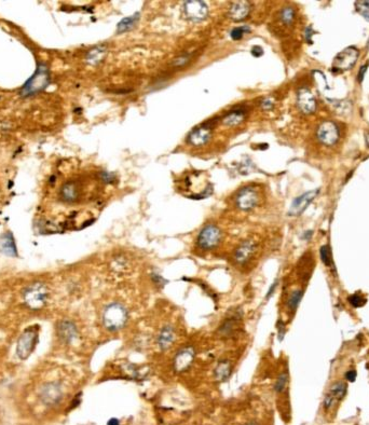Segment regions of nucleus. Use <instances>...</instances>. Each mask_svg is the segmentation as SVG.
Wrapping results in <instances>:
<instances>
[{
	"instance_id": "1",
	"label": "nucleus",
	"mask_w": 369,
	"mask_h": 425,
	"mask_svg": "<svg viewBox=\"0 0 369 425\" xmlns=\"http://www.w3.org/2000/svg\"><path fill=\"white\" fill-rule=\"evenodd\" d=\"M129 321V311L120 302H111L104 308L102 322L111 333H118L126 327Z\"/></svg>"
},
{
	"instance_id": "2",
	"label": "nucleus",
	"mask_w": 369,
	"mask_h": 425,
	"mask_svg": "<svg viewBox=\"0 0 369 425\" xmlns=\"http://www.w3.org/2000/svg\"><path fill=\"white\" fill-rule=\"evenodd\" d=\"M49 292L46 285L41 282H35L25 288L23 299L25 304L33 310H39L46 306Z\"/></svg>"
},
{
	"instance_id": "3",
	"label": "nucleus",
	"mask_w": 369,
	"mask_h": 425,
	"mask_svg": "<svg viewBox=\"0 0 369 425\" xmlns=\"http://www.w3.org/2000/svg\"><path fill=\"white\" fill-rule=\"evenodd\" d=\"M221 230L215 224H208L204 227L197 238V246L204 252L213 251L221 242Z\"/></svg>"
},
{
	"instance_id": "4",
	"label": "nucleus",
	"mask_w": 369,
	"mask_h": 425,
	"mask_svg": "<svg viewBox=\"0 0 369 425\" xmlns=\"http://www.w3.org/2000/svg\"><path fill=\"white\" fill-rule=\"evenodd\" d=\"M50 82V74L47 66L44 64H39L34 76L25 83L22 89L23 96H31L33 94L42 91Z\"/></svg>"
},
{
	"instance_id": "5",
	"label": "nucleus",
	"mask_w": 369,
	"mask_h": 425,
	"mask_svg": "<svg viewBox=\"0 0 369 425\" xmlns=\"http://www.w3.org/2000/svg\"><path fill=\"white\" fill-rule=\"evenodd\" d=\"M38 342V332L36 328L31 327L25 331L17 343V355L18 358L27 359L34 352Z\"/></svg>"
},
{
	"instance_id": "6",
	"label": "nucleus",
	"mask_w": 369,
	"mask_h": 425,
	"mask_svg": "<svg viewBox=\"0 0 369 425\" xmlns=\"http://www.w3.org/2000/svg\"><path fill=\"white\" fill-rule=\"evenodd\" d=\"M243 312L241 309H232L228 313L226 318L218 327V334L221 338H231L236 336L241 326Z\"/></svg>"
},
{
	"instance_id": "7",
	"label": "nucleus",
	"mask_w": 369,
	"mask_h": 425,
	"mask_svg": "<svg viewBox=\"0 0 369 425\" xmlns=\"http://www.w3.org/2000/svg\"><path fill=\"white\" fill-rule=\"evenodd\" d=\"M258 248L257 243L252 239L245 240L232 254V262L238 267H243L253 259Z\"/></svg>"
},
{
	"instance_id": "8",
	"label": "nucleus",
	"mask_w": 369,
	"mask_h": 425,
	"mask_svg": "<svg viewBox=\"0 0 369 425\" xmlns=\"http://www.w3.org/2000/svg\"><path fill=\"white\" fill-rule=\"evenodd\" d=\"M259 203V194L257 189L247 186L241 189L236 197L237 207L243 212H248L255 208Z\"/></svg>"
},
{
	"instance_id": "9",
	"label": "nucleus",
	"mask_w": 369,
	"mask_h": 425,
	"mask_svg": "<svg viewBox=\"0 0 369 425\" xmlns=\"http://www.w3.org/2000/svg\"><path fill=\"white\" fill-rule=\"evenodd\" d=\"M41 402L46 406L52 407L62 402L64 397V391L58 382H49L41 388L40 393H39Z\"/></svg>"
},
{
	"instance_id": "10",
	"label": "nucleus",
	"mask_w": 369,
	"mask_h": 425,
	"mask_svg": "<svg viewBox=\"0 0 369 425\" xmlns=\"http://www.w3.org/2000/svg\"><path fill=\"white\" fill-rule=\"evenodd\" d=\"M196 359V350L192 347H184L175 354L173 359V368L177 373H183L192 366Z\"/></svg>"
},
{
	"instance_id": "11",
	"label": "nucleus",
	"mask_w": 369,
	"mask_h": 425,
	"mask_svg": "<svg viewBox=\"0 0 369 425\" xmlns=\"http://www.w3.org/2000/svg\"><path fill=\"white\" fill-rule=\"evenodd\" d=\"M358 58V50L354 47H349L343 50L333 59V69L339 72H346L355 65Z\"/></svg>"
},
{
	"instance_id": "12",
	"label": "nucleus",
	"mask_w": 369,
	"mask_h": 425,
	"mask_svg": "<svg viewBox=\"0 0 369 425\" xmlns=\"http://www.w3.org/2000/svg\"><path fill=\"white\" fill-rule=\"evenodd\" d=\"M348 392V386L342 381L335 382L329 388L327 395L324 399V408L326 410H331L335 407V405L345 398Z\"/></svg>"
},
{
	"instance_id": "13",
	"label": "nucleus",
	"mask_w": 369,
	"mask_h": 425,
	"mask_svg": "<svg viewBox=\"0 0 369 425\" xmlns=\"http://www.w3.org/2000/svg\"><path fill=\"white\" fill-rule=\"evenodd\" d=\"M184 10L186 17L194 22L202 21V19L207 17L208 9L207 6L203 1L199 0H190L186 1L184 4Z\"/></svg>"
},
{
	"instance_id": "14",
	"label": "nucleus",
	"mask_w": 369,
	"mask_h": 425,
	"mask_svg": "<svg viewBox=\"0 0 369 425\" xmlns=\"http://www.w3.org/2000/svg\"><path fill=\"white\" fill-rule=\"evenodd\" d=\"M317 138L326 146L336 144L339 138V129L333 122H324L317 129Z\"/></svg>"
},
{
	"instance_id": "15",
	"label": "nucleus",
	"mask_w": 369,
	"mask_h": 425,
	"mask_svg": "<svg viewBox=\"0 0 369 425\" xmlns=\"http://www.w3.org/2000/svg\"><path fill=\"white\" fill-rule=\"evenodd\" d=\"M318 189L312 190V191H308L303 193L302 196L296 198L292 203V206L289 208L288 215L291 216H299V215L305 212V209L310 205V203L313 201V199L317 196Z\"/></svg>"
},
{
	"instance_id": "16",
	"label": "nucleus",
	"mask_w": 369,
	"mask_h": 425,
	"mask_svg": "<svg viewBox=\"0 0 369 425\" xmlns=\"http://www.w3.org/2000/svg\"><path fill=\"white\" fill-rule=\"evenodd\" d=\"M57 333L59 339L67 344H71L76 341L79 336V332L76 324L71 321H67V319L58 323Z\"/></svg>"
},
{
	"instance_id": "17",
	"label": "nucleus",
	"mask_w": 369,
	"mask_h": 425,
	"mask_svg": "<svg viewBox=\"0 0 369 425\" xmlns=\"http://www.w3.org/2000/svg\"><path fill=\"white\" fill-rule=\"evenodd\" d=\"M176 339V332L172 325L163 326L157 337V344L161 351H166L171 348Z\"/></svg>"
},
{
	"instance_id": "18",
	"label": "nucleus",
	"mask_w": 369,
	"mask_h": 425,
	"mask_svg": "<svg viewBox=\"0 0 369 425\" xmlns=\"http://www.w3.org/2000/svg\"><path fill=\"white\" fill-rule=\"evenodd\" d=\"M212 136V129L207 124L198 128L192 131L188 136V143L191 144L192 146H202L206 144L209 138Z\"/></svg>"
},
{
	"instance_id": "19",
	"label": "nucleus",
	"mask_w": 369,
	"mask_h": 425,
	"mask_svg": "<svg viewBox=\"0 0 369 425\" xmlns=\"http://www.w3.org/2000/svg\"><path fill=\"white\" fill-rule=\"evenodd\" d=\"M298 106L302 112L311 113L315 111V98L308 90H301L298 94Z\"/></svg>"
},
{
	"instance_id": "20",
	"label": "nucleus",
	"mask_w": 369,
	"mask_h": 425,
	"mask_svg": "<svg viewBox=\"0 0 369 425\" xmlns=\"http://www.w3.org/2000/svg\"><path fill=\"white\" fill-rule=\"evenodd\" d=\"M233 366L231 362L229 359H221V361L218 362L215 369H214V377L219 382H225L230 378Z\"/></svg>"
},
{
	"instance_id": "21",
	"label": "nucleus",
	"mask_w": 369,
	"mask_h": 425,
	"mask_svg": "<svg viewBox=\"0 0 369 425\" xmlns=\"http://www.w3.org/2000/svg\"><path fill=\"white\" fill-rule=\"evenodd\" d=\"M249 11H251V6L246 1H238L234 2L230 10H229V17H230L233 21H242L245 18Z\"/></svg>"
},
{
	"instance_id": "22",
	"label": "nucleus",
	"mask_w": 369,
	"mask_h": 425,
	"mask_svg": "<svg viewBox=\"0 0 369 425\" xmlns=\"http://www.w3.org/2000/svg\"><path fill=\"white\" fill-rule=\"evenodd\" d=\"M131 269L132 262L127 256L119 255V256L114 257L111 260V271L113 273L119 274V276H123V274L129 273Z\"/></svg>"
},
{
	"instance_id": "23",
	"label": "nucleus",
	"mask_w": 369,
	"mask_h": 425,
	"mask_svg": "<svg viewBox=\"0 0 369 425\" xmlns=\"http://www.w3.org/2000/svg\"><path fill=\"white\" fill-rule=\"evenodd\" d=\"M0 247H1L2 253H4L7 256L10 257H16L18 256V249L16 241L11 232H6L2 234L1 239H0Z\"/></svg>"
},
{
	"instance_id": "24",
	"label": "nucleus",
	"mask_w": 369,
	"mask_h": 425,
	"mask_svg": "<svg viewBox=\"0 0 369 425\" xmlns=\"http://www.w3.org/2000/svg\"><path fill=\"white\" fill-rule=\"evenodd\" d=\"M80 197V190L76 183L65 184L61 189V198L63 201L73 203Z\"/></svg>"
},
{
	"instance_id": "25",
	"label": "nucleus",
	"mask_w": 369,
	"mask_h": 425,
	"mask_svg": "<svg viewBox=\"0 0 369 425\" xmlns=\"http://www.w3.org/2000/svg\"><path fill=\"white\" fill-rule=\"evenodd\" d=\"M244 119H245V112L241 111V109H237V111H232L226 114L222 119V123L228 127H236L238 124H240Z\"/></svg>"
},
{
	"instance_id": "26",
	"label": "nucleus",
	"mask_w": 369,
	"mask_h": 425,
	"mask_svg": "<svg viewBox=\"0 0 369 425\" xmlns=\"http://www.w3.org/2000/svg\"><path fill=\"white\" fill-rule=\"evenodd\" d=\"M138 19H139V13L138 12L134 14V16H131V17L121 19L117 26V32L120 34V33L129 31V29H132L134 26H135L136 23L138 22Z\"/></svg>"
},
{
	"instance_id": "27",
	"label": "nucleus",
	"mask_w": 369,
	"mask_h": 425,
	"mask_svg": "<svg viewBox=\"0 0 369 425\" xmlns=\"http://www.w3.org/2000/svg\"><path fill=\"white\" fill-rule=\"evenodd\" d=\"M302 297H303V291H301V289H295V291L291 293V295H289L287 298V309L289 311L293 313L296 311Z\"/></svg>"
},
{
	"instance_id": "28",
	"label": "nucleus",
	"mask_w": 369,
	"mask_h": 425,
	"mask_svg": "<svg viewBox=\"0 0 369 425\" xmlns=\"http://www.w3.org/2000/svg\"><path fill=\"white\" fill-rule=\"evenodd\" d=\"M320 257L324 266L328 268L333 267V259H332V249L329 247V245H323L320 248Z\"/></svg>"
},
{
	"instance_id": "29",
	"label": "nucleus",
	"mask_w": 369,
	"mask_h": 425,
	"mask_svg": "<svg viewBox=\"0 0 369 425\" xmlns=\"http://www.w3.org/2000/svg\"><path fill=\"white\" fill-rule=\"evenodd\" d=\"M105 53H106V49L104 47H97L94 48L92 51H90L87 59L88 62H90L91 64H97L103 59V57L105 56Z\"/></svg>"
},
{
	"instance_id": "30",
	"label": "nucleus",
	"mask_w": 369,
	"mask_h": 425,
	"mask_svg": "<svg viewBox=\"0 0 369 425\" xmlns=\"http://www.w3.org/2000/svg\"><path fill=\"white\" fill-rule=\"evenodd\" d=\"M287 384H288V373L282 372L280 376H278L276 384H274V391H276L277 394L283 393L286 389Z\"/></svg>"
},
{
	"instance_id": "31",
	"label": "nucleus",
	"mask_w": 369,
	"mask_h": 425,
	"mask_svg": "<svg viewBox=\"0 0 369 425\" xmlns=\"http://www.w3.org/2000/svg\"><path fill=\"white\" fill-rule=\"evenodd\" d=\"M294 18H295V12H294V10L292 8H285L281 12L282 22L285 23L286 25L292 24L294 21Z\"/></svg>"
},
{
	"instance_id": "32",
	"label": "nucleus",
	"mask_w": 369,
	"mask_h": 425,
	"mask_svg": "<svg viewBox=\"0 0 369 425\" xmlns=\"http://www.w3.org/2000/svg\"><path fill=\"white\" fill-rule=\"evenodd\" d=\"M348 300H349V302H350L351 306L355 309L361 308L366 303V299L362 298L360 295H357V294H354V295H351V296H349Z\"/></svg>"
},
{
	"instance_id": "33",
	"label": "nucleus",
	"mask_w": 369,
	"mask_h": 425,
	"mask_svg": "<svg viewBox=\"0 0 369 425\" xmlns=\"http://www.w3.org/2000/svg\"><path fill=\"white\" fill-rule=\"evenodd\" d=\"M245 33H249L248 27H236L231 31V38L239 40L243 37V35Z\"/></svg>"
},
{
	"instance_id": "34",
	"label": "nucleus",
	"mask_w": 369,
	"mask_h": 425,
	"mask_svg": "<svg viewBox=\"0 0 369 425\" xmlns=\"http://www.w3.org/2000/svg\"><path fill=\"white\" fill-rule=\"evenodd\" d=\"M356 7H361L360 12L363 14L364 17H365L367 19H369V1H362V2H357Z\"/></svg>"
},
{
	"instance_id": "35",
	"label": "nucleus",
	"mask_w": 369,
	"mask_h": 425,
	"mask_svg": "<svg viewBox=\"0 0 369 425\" xmlns=\"http://www.w3.org/2000/svg\"><path fill=\"white\" fill-rule=\"evenodd\" d=\"M277 332H278L277 333V338H278V340H280V341H282L284 336H285L286 329H285V325H284L281 321L277 323Z\"/></svg>"
},
{
	"instance_id": "36",
	"label": "nucleus",
	"mask_w": 369,
	"mask_h": 425,
	"mask_svg": "<svg viewBox=\"0 0 369 425\" xmlns=\"http://www.w3.org/2000/svg\"><path fill=\"white\" fill-rule=\"evenodd\" d=\"M345 377H346V379L348 380L349 382H354V381H355V380H356V377H357L356 370H353V369L349 370V371L346 372Z\"/></svg>"
},
{
	"instance_id": "37",
	"label": "nucleus",
	"mask_w": 369,
	"mask_h": 425,
	"mask_svg": "<svg viewBox=\"0 0 369 425\" xmlns=\"http://www.w3.org/2000/svg\"><path fill=\"white\" fill-rule=\"evenodd\" d=\"M152 281H153V283H156L159 287H162L163 285L166 283V279H163L160 276H159V274H156V273L152 274Z\"/></svg>"
},
{
	"instance_id": "38",
	"label": "nucleus",
	"mask_w": 369,
	"mask_h": 425,
	"mask_svg": "<svg viewBox=\"0 0 369 425\" xmlns=\"http://www.w3.org/2000/svg\"><path fill=\"white\" fill-rule=\"evenodd\" d=\"M277 284H278V282H277V279H276V282H274L271 286H270V288H269V291H268V293H267V296H266V299H269L270 298L272 295L274 294V292H276V289H277Z\"/></svg>"
},
{
	"instance_id": "39",
	"label": "nucleus",
	"mask_w": 369,
	"mask_h": 425,
	"mask_svg": "<svg viewBox=\"0 0 369 425\" xmlns=\"http://www.w3.org/2000/svg\"><path fill=\"white\" fill-rule=\"evenodd\" d=\"M252 53H253V55H255V56H260L263 54V50L259 46H255L252 49Z\"/></svg>"
},
{
	"instance_id": "40",
	"label": "nucleus",
	"mask_w": 369,
	"mask_h": 425,
	"mask_svg": "<svg viewBox=\"0 0 369 425\" xmlns=\"http://www.w3.org/2000/svg\"><path fill=\"white\" fill-rule=\"evenodd\" d=\"M262 107L265 109H270L272 107L271 99H265V102H263V104H262Z\"/></svg>"
},
{
	"instance_id": "41",
	"label": "nucleus",
	"mask_w": 369,
	"mask_h": 425,
	"mask_svg": "<svg viewBox=\"0 0 369 425\" xmlns=\"http://www.w3.org/2000/svg\"><path fill=\"white\" fill-rule=\"evenodd\" d=\"M107 425H120V422H119V420L116 418H111L109 421L107 422Z\"/></svg>"
},
{
	"instance_id": "42",
	"label": "nucleus",
	"mask_w": 369,
	"mask_h": 425,
	"mask_svg": "<svg viewBox=\"0 0 369 425\" xmlns=\"http://www.w3.org/2000/svg\"><path fill=\"white\" fill-rule=\"evenodd\" d=\"M312 231H307L306 233H305V236H303V239L305 240H309V239H311V237H312Z\"/></svg>"
},
{
	"instance_id": "43",
	"label": "nucleus",
	"mask_w": 369,
	"mask_h": 425,
	"mask_svg": "<svg viewBox=\"0 0 369 425\" xmlns=\"http://www.w3.org/2000/svg\"><path fill=\"white\" fill-rule=\"evenodd\" d=\"M244 425H258V424L255 423V422H247V423H245Z\"/></svg>"
}]
</instances>
